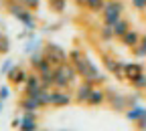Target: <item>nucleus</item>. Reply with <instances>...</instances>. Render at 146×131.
<instances>
[{
  "label": "nucleus",
  "mask_w": 146,
  "mask_h": 131,
  "mask_svg": "<svg viewBox=\"0 0 146 131\" xmlns=\"http://www.w3.org/2000/svg\"><path fill=\"white\" fill-rule=\"evenodd\" d=\"M4 6H6V10L16 18L18 22L25 24V28H29V30H36V20H35L33 10H29L27 6H23L21 2H18V0H6Z\"/></svg>",
  "instance_id": "nucleus-1"
},
{
  "label": "nucleus",
  "mask_w": 146,
  "mask_h": 131,
  "mask_svg": "<svg viewBox=\"0 0 146 131\" xmlns=\"http://www.w3.org/2000/svg\"><path fill=\"white\" fill-rule=\"evenodd\" d=\"M73 65H75V69H77V73H79V77H83V81H91L94 85L106 81V77L102 75V71L98 69V65L91 61L89 57H85V54H83L79 61H75Z\"/></svg>",
  "instance_id": "nucleus-2"
},
{
  "label": "nucleus",
  "mask_w": 146,
  "mask_h": 131,
  "mask_svg": "<svg viewBox=\"0 0 146 131\" xmlns=\"http://www.w3.org/2000/svg\"><path fill=\"white\" fill-rule=\"evenodd\" d=\"M77 77H79V73H77V69H75L73 63L71 65L63 63V65L55 67V87L57 89H69L77 81Z\"/></svg>",
  "instance_id": "nucleus-3"
},
{
  "label": "nucleus",
  "mask_w": 146,
  "mask_h": 131,
  "mask_svg": "<svg viewBox=\"0 0 146 131\" xmlns=\"http://www.w3.org/2000/svg\"><path fill=\"white\" fill-rule=\"evenodd\" d=\"M122 12H124V2H122V0H108L106 6H104V10H102L104 24L114 26L120 18H122Z\"/></svg>",
  "instance_id": "nucleus-4"
},
{
  "label": "nucleus",
  "mask_w": 146,
  "mask_h": 131,
  "mask_svg": "<svg viewBox=\"0 0 146 131\" xmlns=\"http://www.w3.org/2000/svg\"><path fill=\"white\" fill-rule=\"evenodd\" d=\"M43 52H45V59H47L53 67L63 65V63H67V59H69V52H67L63 47H59L57 43H47L45 48H43Z\"/></svg>",
  "instance_id": "nucleus-5"
},
{
  "label": "nucleus",
  "mask_w": 146,
  "mask_h": 131,
  "mask_svg": "<svg viewBox=\"0 0 146 131\" xmlns=\"http://www.w3.org/2000/svg\"><path fill=\"white\" fill-rule=\"evenodd\" d=\"M73 101H75V97H73L67 89H57V87L51 89V105H53V107L61 109V107L71 105Z\"/></svg>",
  "instance_id": "nucleus-6"
},
{
  "label": "nucleus",
  "mask_w": 146,
  "mask_h": 131,
  "mask_svg": "<svg viewBox=\"0 0 146 131\" xmlns=\"http://www.w3.org/2000/svg\"><path fill=\"white\" fill-rule=\"evenodd\" d=\"M39 113L35 111H23L21 113V127L18 131H39Z\"/></svg>",
  "instance_id": "nucleus-7"
},
{
  "label": "nucleus",
  "mask_w": 146,
  "mask_h": 131,
  "mask_svg": "<svg viewBox=\"0 0 146 131\" xmlns=\"http://www.w3.org/2000/svg\"><path fill=\"white\" fill-rule=\"evenodd\" d=\"M43 89V83H41V75L39 73H29V79L25 83V95H31V97H39V93Z\"/></svg>",
  "instance_id": "nucleus-8"
},
{
  "label": "nucleus",
  "mask_w": 146,
  "mask_h": 131,
  "mask_svg": "<svg viewBox=\"0 0 146 131\" xmlns=\"http://www.w3.org/2000/svg\"><path fill=\"white\" fill-rule=\"evenodd\" d=\"M94 89H96V85L91 83V81H81L79 85H77V89H75V103H79V105H87V99H89V95L94 93Z\"/></svg>",
  "instance_id": "nucleus-9"
},
{
  "label": "nucleus",
  "mask_w": 146,
  "mask_h": 131,
  "mask_svg": "<svg viewBox=\"0 0 146 131\" xmlns=\"http://www.w3.org/2000/svg\"><path fill=\"white\" fill-rule=\"evenodd\" d=\"M108 101L110 105H112L114 111H126L130 109V101H128V95H124V93H114V91H110L108 93Z\"/></svg>",
  "instance_id": "nucleus-10"
},
{
  "label": "nucleus",
  "mask_w": 146,
  "mask_h": 131,
  "mask_svg": "<svg viewBox=\"0 0 146 131\" xmlns=\"http://www.w3.org/2000/svg\"><path fill=\"white\" fill-rule=\"evenodd\" d=\"M6 79H8V83H10V85H14V87L21 89V85L25 87V83H27V79H29V73H27V69L14 65V67H12V71L6 75Z\"/></svg>",
  "instance_id": "nucleus-11"
},
{
  "label": "nucleus",
  "mask_w": 146,
  "mask_h": 131,
  "mask_svg": "<svg viewBox=\"0 0 146 131\" xmlns=\"http://www.w3.org/2000/svg\"><path fill=\"white\" fill-rule=\"evenodd\" d=\"M18 107H21V111H35V113H39L43 109L41 101L36 97H31V95H25L21 101H18Z\"/></svg>",
  "instance_id": "nucleus-12"
},
{
  "label": "nucleus",
  "mask_w": 146,
  "mask_h": 131,
  "mask_svg": "<svg viewBox=\"0 0 146 131\" xmlns=\"http://www.w3.org/2000/svg\"><path fill=\"white\" fill-rule=\"evenodd\" d=\"M140 39H142V34L138 32V30H134V28H130L122 39H120V43L126 47V48H134V47H138L140 45Z\"/></svg>",
  "instance_id": "nucleus-13"
},
{
  "label": "nucleus",
  "mask_w": 146,
  "mask_h": 131,
  "mask_svg": "<svg viewBox=\"0 0 146 131\" xmlns=\"http://www.w3.org/2000/svg\"><path fill=\"white\" fill-rule=\"evenodd\" d=\"M144 115H146V107H144V105H140V103H138V105H132L130 109L126 111V119H128V121H132V123L140 121Z\"/></svg>",
  "instance_id": "nucleus-14"
},
{
  "label": "nucleus",
  "mask_w": 146,
  "mask_h": 131,
  "mask_svg": "<svg viewBox=\"0 0 146 131\" xmlns=\"http://www.w3.org/2000/svg\"><path fill=\"white\" fill-rule=\"evenodd\" d=\"M43 48H45V47H43V41H41V39H36V34L31 36V39H27V43H25V47H23V50H25L27 54L39 52V50H43Z\"/></svg>",
  "instance_id": "nucleus-15"
},
{
  "label": "nucleus",
  "mask_w": 146,
  "mask_h": 131,
  "mask_svg": "<svg viewBox=\"0 0 146 131\" xmlns=\"http://www.w3.org/2000/svg\"><path fill=\"white\" fill-rule=\"evenodd\" d=\"M106 99H108L106 91H104V89H100V87H96V89H94V93H91L89 99H87V105H89V107H100Z\"/></svg>",
  "instance_id": "nucleus-16"
},
{
  "label": "nucleus",
  "mask_w": 146,
  "mask_h": 131,
  "mask_svg": "<svg viewBox=\"0 0 146 131\" xmlns=\"http://www.w3.org/2000/svg\"><path fill=\"white\" fill-rule=\"evenodd\" d=\"M140 73H144V67L140 63H126V79L132 81L134 77H138Z\"/></svg>",
  "instance_id": "nucleus-17"
},
{
  "label": "nucleus",
  "mask_w": 146,
  "mask_h": 131,
  "mask_svg": "<svg viewBox=\"0 0 146 131\" xmlns=\"http://www.w3.org/2000/svg\"><path fill=\"white\" fill-rule=\"evenodd\" d=\"M114 28V34H116V39H122V36L128 32V30H130V22H128V20H124V18H120V20L112 26Z\"/></svg>",
  "instance_id": "nucleus-18"
},
{
  "label": "nucleus",
  "mask_w": 146,
  "mask_h": 131,
  "mask_svg": "<svg viewBox=\"0 0 146 131\" xmlns=\"http://www.w3.org/2000/svg\"><path fill=\"white\" fill-rule=\"evenodd\" d=\"M106 2H108V0H85L83 6H85L89 12H102L104 6H106Z\"/></svg>",
  "instance_id": "nucleus-19"
},
{
  "label": "nucleus",
  "mask_w": 146,
  "mask_h": 131,
  "mask_svg": "<svg viewBox=\"0 0 146 131\" xmlns=\"http://www.w3.org/2000/svg\"><path fill=\"white\" fill-rule=\"evenodd\" d=\"M130 85L136 89V91H146V73H140L138 77H134L130 81Z\"/></svg>",
  "instance_id": "nucleus-20"
},
{
  "label": "nucleus",
  "mask_w": 146,
  "mask_h": 131,
  "mask_svg": "<svg viewBox=\"0 0 146 131\" xmlns=\"http://www.w3.org/2000/svg\"><path fill=\"white\" fill-rule=\"evenodd\" d=\"M100 36H102V41L104 43H110V41H114L116 39V34H114V28L110 26V24H104L102 30H100Z\"/></svg>",
  "instance_id": "nucleus-21"
},
{
  "label": "nucleus",
  "mask_w": 146,
  "mask_h": 131,
  "mask_svg": "<svg viewBox=\"0 0 146 131\" xmlns=\"http://www.w3.org/2000/svg\"><path fill=\"white\" fill-rule=\"evenodd\" d=\"M49 6L53 12H57V14H63L65 8H67V0H49Z\"/></svg>",
  "instance_id": "nucleus-22"
},
{
  "label": "nucleus",
  "mask_w": 146,
  "mask_h": 131,
  "mask_svg": "<svg viewBox=\"0 0 146 131\" xmlns=\"http://www.w3.org/2000/svg\"><path fill=\"white\" fill-rule=\"evenodd\" d=\"M132 50H134V54H136V57H140V59H146V34H142V39H140V45H138V47H134Z\"/></svg>",
  "instance_id": "nucleus-23"
},
{
  "label": "nucleus",
  "mask_w": 146,
  "mask_h": 131,
  "mask_svg": "<svg viewBox=\"0 0 146 131\" xmlns=\"http://www.w3.org/2000/svg\"><path fill=\"white\" fill-rule=\"evenodd\" d=\"M10 52V39L6 34H0V54H8Z\"/></svg>",
  "instance_id": "nucleus-24"
},
{
  "label": "nucleus",
  "mask_w": 146,
  "mask_h": 131,
  "mask_svg": "<svg viewBox=\"0 0 146 131\" xmlns=\"http://www.w3.org/2000/svg\"><path fill=\"white\" fill-rule=\"evenodd\" d=\"M23 6H27L29 10H39V6H41V0H18Z\"/></svg>",
  "instance_id": "nucleus-25"
},
{
  "label": "nucleus",
  "mask_w": 146,
  "mask_h": 131,
  "mask_svg": "<svg viewBox=\"0 0 146 131\" xmlns=\"http://www.w3.org/2000/svg\"><path fill=\"white\" fill-rule=\"evenodd\" d=\"M12 67H14V61H12V59H6V61L2 63V67H0V75H4V77H6V75L12 71Z\"/></svg>",
  "instance_id": "nucleus-26"
},
{
  "label": "nucleus",
  "mask_w": 146,
  "mask_h": 131,
  "mask_svg": "<svg viewBox=\"0 0 146 131\" xmlns=\"http://www.w3.org/2000/svg\"><path fill=\"white\" fill-rule=\"evenodd\" d=\"M83 57V52L79 50V48H73V50H69V61L71 63H75V61H79Z\"/></svg>",
  "instance_id": "nucleus-27"
},
{
  "label": "nucleus",
  "mask_w": 146,
  "mask_h": 131,
  "mask_svg": "<svg viewBox=\"0 0 146 131\" xmlns=\"http://www.w3.org/2000/svg\"><path fill=\"white\" fill-rule=\"evenodd\" d=\"M10 97V87H6V85H0V99L2 101H6Z\"/></svg>",
  "instance_id": "nucleus-28"
},
{
  "label": "nucleus",
  "mask_w": 146,
  "mask_h": 131,
  "mask_svg": "<svg viewBox=\"0 0 146 131\" xmlns=\"http://www.w3.org/2000/svg\"><path fill=\"white\" fill-rule=\"evenodd\" d=\"M132 6L136 10H146V0H132Z\"/></svg>",
  "instance_id": "nucleus-29"
},
{
  "label": "nucleus",
  "mask_w": 146,
  "mask_h": 131,
  "mask_svg": "<svg viewBox=\"0 0 146 131\" xmlns=\"http://www.w3.org/2000/svg\"><path fill=\"white\" fill-rule=\"evenodd\" d=\"M128 101H130V107H132V105H138V103H140V95H138V93L128 95Z\"/></svg>",
  "instance_id": "nucleus-30"
},
{
  "label": "nucleus",
  "mask_w": 146,
  "mask_h": 131,
  "mask_svg": "<svg viewBox=\"0 0 146 131\" xmlns=\"http://www.w3.org/2000/svg\"><path fill=\"white\" fill-rule=\"evenodd\" d=\"M12 127H16V129H18V127H21V117H16V119L12 121Z\"/></svg>",
  "instance_id": "nucleus-31"
},
{
  "label": "nucleus",
  "mask_w": 146,
  "mask_h": 131,
  "mask_svg": "<svg viewBox=\"0 0 146 131\" xmlns=\"http://www.w3.org/2000/svg\"><path fill=\"white\" fill-rule=\"evenodd\" d=\"M2 105H4V101H2V99H0V113H2Z\"/></svg>",
  "instance_id": "nucleus-32"
},
{
  "label": "nucleus",
  "mask_w": 146,
  "mask_h": 131,
  "mask_svg": "<svg viewBox=\"0 0 146 131\" xmlns=\"http://www.w3.org/2000/svg\"><path fill=\"white\" fill-rule=\"evenodd\" d=\"M75 2H77V4H81V6H83V2H85V0H75Z\"/></svg>",
  "instance_id": "nucleus-33"
},
{
  "label": "nucleus",
  "mask_w": 146,
  "mask_h": 131,
  "mask_svg": "<svg viewBox=\"0 0 146 131\" xmlns=\"http://www.w3.org/2000/svg\"><path fill=\"white\" fill-rule=\"evenodd\" d=\"M0 26H2V20H0Z\"/></svg>",
  "instance_id": "nucleus-34"
},
{
  "label": "nucleus",
  "mask_w": 146,
  "mask_h": 131,
  "mask_svg": "<svg viewBox=\"0 0 146 131\" xmlns=\"http://www.w3.org/2000/svg\"><path fill=\"white\" fill-rule=\"evenodd\" d=\"M61 131H67V129H61Z\"/></svg>",
  "instance_id": "nucleus-35"
}]
</instances>
